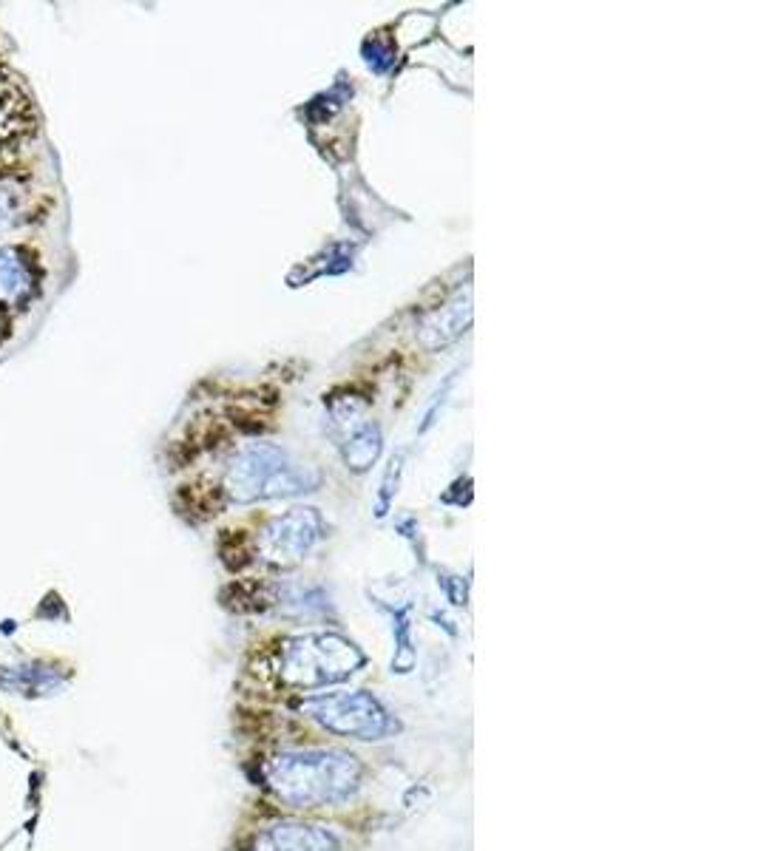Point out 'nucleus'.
<instances>
[{"label": "nucleus", "instance_id": "nucleus-2", "mask_svg": "<svg viewBox=\"0 0 758 851\" xmlns=\"http://www.w3.org/2000/svg\"><path fill=\"white\" fill-rule=\"evenodd\" d=\"M364 667V653L335 633H310L282 644L276 673L284 687L321 690L350 678Z\"/></svg>", "mask_w": 758, "mask_h": 851}, {"label": "nucleus", "instance_id": "nucleus-5", "mask_svg": "<svg viewBox=\"0 0 758 851\" xmlns=\"http://www.w3.org/2000/svg\"><path fill=\"white\" fill-rule=\"evenodd\" d=\"M253 851H341L333 832L310 823H276L256 837Z\"/></svg>", "mask_w": 758, "mask_h": 851}, {"label": "nucleus", "instance_id": "nucleus-4", "mask_svg": "<svg viewBox=\"0 0 758 851\" xmlns=\"http://www.w3.org/2000/svg\"><path fill=\"white\" fill-rule=\"evenodd\" d=\"M40 287V270L29 250L0 244V310H23Z\"/></svg>", "mask_w": 758, "mask_h": 851}, {"label": "nucleus", "instance_id": "nucleus-3", "mask_svg": "<svg viewBox=\"0 0 758 851\" xmlns=\"http://www.w3.org/2000/svg\"><path fill=\"white\" fill-rule=\"evenodd\" d=\"M299 710L327 732L355 741H384L401 730L387 707L367 690L307 695Z\"/></svg>", "mask_w": 758, "mask_h": 851}, {"label": "nucleus", "instance_id": "nucleus-6", "mask_svg": "<svg viewBox=\"0 0 758 851\" xmlns=\"http://www.w3.org/2000/svg\"><path fill=\"white\" fill-rule=\"evenodd\" d=\"M23 222V202L15 191H0V236Z\"/></svg>", "mask_w": 758, "mask_h": 851}, {"label": "nucleus", "instance_id": "nucleus-1", "mask_svg": "<svg viewBox=\"0 0 758 851\" xmlns=\"http://www.w3.org/2000/svg\"><path fill=\"white\" fill-rule=\"evenodd\" d=\"M364 778L361 761L341 749L282 752L262 766V781L276 798L293 809H321L344 803Z\"/></svg>", "mask_w": 758, "mask_h": 851}]
</instances>
